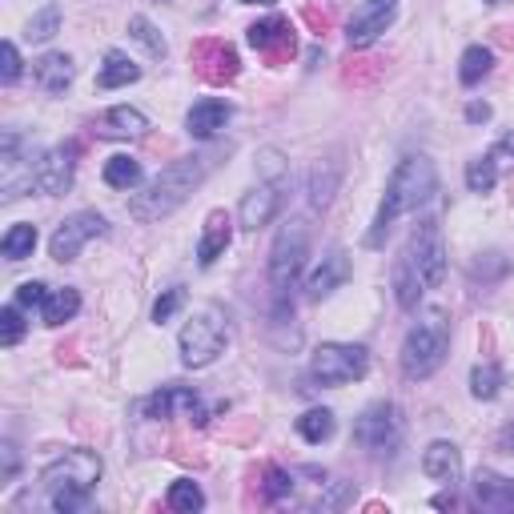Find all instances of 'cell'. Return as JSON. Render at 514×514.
Wrapping results in <instances>:
<instances>
[{
	"mask_svg": "<svg viewBox=\"0 0 514 514\" xmlns=\"http://www.w3.org/2000/svg\"><path fill=\"white\" fill-rule=\"evenodd\" d=\"M57 29H61V9L57 5H45L29 21V41H49V37H57Z\"/></svg>",
	"mask_w": 514,
	"mask_h": 514,
	"instance_id": "e575fe53",
	"label": "cell"
},
{
	"mask_svg": "<svg viewBox=\"0 0 514 514\" xmlns=\"http://www.w3.org/2000/svg\"><path fill=\"white\" fill-rule=\"evenodd\" d=\"M229 117H233L229 101H221V97H205V101H197V105L189 109L185 129H189V137L209 141V137H217V133L229 125Z\"/></svg>",
	"mask_w": 514,
	"mask_h": 514,
	"instance_id": "e0dca14e",
	"label": "cell"
},
{
	"mask_svg": "<svg viewBox=\"0 0 514 514\" xmlns=\"http://www.w3.org/2000/svg\"><path fill=\"white\" fill-rule=\"evenodd\" d=\"M354 438L370 454H398V446L406 438V422H402V414H398L394 402H374L354 422Z\"/></svg>",
	"mask_w": 514,
	"mask_h": 514,
	"instance_id": "ba28073f",
	"label": "cell"
},
{
	"mask_svg": "<svg viewBox=\"0 0 514 514\" xmlns=\"http://www.w3.org/2000/svg\"><path fill=\"white\" fill-rule=\"evenodd\" d=\"M21 338H25V318H21V306L13 302V306L0 310V342H5V346H17Z\"/></svg>",
	"mask_w": 514,
	"mask_h": 514,
	"instance_id": "d590c367",
	"label": "cell"
},
{
	"mask_svg": "<svg viewBox=\"0 0 514 514\" xmlns=\"http://www.w3.org/2000/svg\"><path fill=\"white\" fill-rule=\"evenodd\" d=\"M165 502H169V510L193 514V510H201V506H205V494H201V486H197V482H189V478H177V482L169 486Z\"/></svg>",
	"mask_w": 514,
	"mask_h": 514,
	"instance_id": "d6a6232c",
	"label": "cell"
},
{
	"mask_svg": "<svg viewBox=\"0 0 514 514\" xmlns=\"http://www.w3.org/2000/svg\"><path fill=\"white\" fill-rule=\"evenodd\" d=\"M69 185H73V149H49L41 161H37V189L45 193V197H61V193H69Z\"/></svg>",
	"mask_w": 514,
	"mask_h": 514,
	"instance_id": "2e32d148",
	"label": "cell"
},
{
	"mask_svg": "<svg viewBox=\"0 0 514 514\" xmlns=\"http://www.w3.org/2000/svg\"><path fill=\"white\" fill-rule=\"evenodd\" d=\"M282 201H286V177H278V181L262 177V181H257V185L241 197V205H237L241 229H262V225H270V221L278 217Z\"/></svg>",
	"mask_w": 514,
	"mask_h": 514,
	"instance_id": "4fadbf2b",
	"label": "cell"
},
{
	"mask_svg": "<svg viewBox=\"0 0 514 514\" xmlns=\"http://www.w3.org/2000/svg\"><path fill=\"white\" fill-rule=\"evenodd\" d=\"M290 486H294V478H290L286 470H270V474H266V494H270V498L290 494Z\"/></svg>",
	"mask_w": 514,
	"mask_h": 514,
	"instance_id": "60d3db41",
	"label": "cell"
},
{
	"mask_svg": "<svg viewBox=\"0 0 514 514\" xmlns=\"http://www.w3.org/2000/svg\"><path fill=\"white\" fill-rule=\"evenodd\" d=\"M73 57H65V53H45L37 65H33V77H37V85L45 89V93H65L69 85H73Z\"/></svg>",
	"mask_w": 514,
	"mask_h": 514,
	"instance_id": "603a6c76",
	"label": "cell"
},
{
	"mask_svg": "<svg viewBox=\"0 0 514 514\" xmlns=\"http://www.w3.org/2000/svg\"><path fill=\"white\" fill-rule=\"evenodd\" d=\"M37 185V165H33V145L21 137V133H5V141H0V193H5V201L21 197L25 189Z\"/></svg>",
	"mask_w": 514,
	"mask_h": 514,
	"instance_id": "9c48e42d",
	"label": "cell"
},
{
	"mask_svg": "<svg viewBox=\"0 0 514 514\" xmlns=\"http://www.w3.org/2000/svg\"><path fill=\"white\" fill-rule=\"evenodd\" d=\"M346 278H350V257L342 249H330L322 262L314 266L306 290H310V298H330L338 286H346Z\"/></svg>",
	"mask_w": 514,
	"mask_h": 514,
	"instance_id": "d6986e66",
	"label": "cell"
},
{
	"mask_svg": "<svg viewBox=\"0 0 514 514\" xmlns=\"http://www.w3.org/2000/svg\"><path fill=\"white\" fill-rule=\"evenodd\" d=\"M450 354V318L442 310H426L410 330H406V342H402V374L410 382H422L430 378Z\"/></svg>",
	"mask_w": 514,
	"mask_h": 514,
	"instance_id": "277c9868",
	"label": "cell"
},
{
	"mask_svg": "<svg viewBox=\"0 0 514 514\" xmlns=\"http://www.w3.org/2000/svg\"><path fill=\"white\" fill-rule=\"evenodd\" d=\"M77 310H81V294L65 286V290H49V298L41 306V318H45V326H65V322L77 318Z\"/></svg>",
	"mask_w": 514,
	"mask_h": 514,
	"instance_id": "4316f807",
	"label": "cell"
},
{
	"mask_svg": "<svg viewBox=\"0 0 514 514\" xmlns=\"http://www.w3.org/2000/svg\"><path fill=\"white\" fill-rule=\"evenodd\" d=\"M338 181H342V161L338 157H326L314 165V177H310V205L314 209H326L338 193Z\"/></svg>",
	"mask_w": 514,
	"mask_h": 514,
	"instance_id": "484cf974",
	"label": "cell"
},
{
	"mask_svg": "<svg viewBox=\"0 0 514 514\" xmlns=\"http://www.w3.org/2000/svg\"><path fill=\"white\" fill-rule=\"evenodd\" d=\"M394 13H398V0H362V5L354 9V17L346 21V41H350V49L374 45V41L394 25Z\"/></svg>",
	"mask_w": 514,
	"mask_h": 514,
	"instance_id": "7c38bea8",
	"label": "cell"
},
{
	"mask_svg": "<svg viewBox=\"0 0 514 514\" xmlns=\"http://www.w3.org/2000/svg\"><path fill=\"white\" fill-rule=\"evenodd\" d=\"M33 249H37V225H29V221L13 225L0 237V253H5L9 262H25V257H33Z\"/></svg>",
	"mask_w": 514,
	"mask_h": 514,
	"instance_id": "83f0119b",
	"label": "cell"
},
{
	"mask_svg": "<svg viewBox=\"0 0 514 514\" xmlns=\"http://www.w3.org/2000/svg\"><path fill=\"white\" fill-rule=\"evenodd\" d=\"M434 189H438V173H434V161H430V157L414 153V157L398 161V169H394V177H390V185H386V197H382V205H378V213H374V225H370V233H366V245L378 249V245L386 241L390 225H394L398 217L414 213L418 205H426V201L434 197Z\"/></svg>",
	"mask_w": 514,
	"mask_h": 514,
	"instance_id": "7a4b0ae2",
	"label": "cell"
},
{
	"mask_svg": "<svg viewBox=\"0 0 514 514\" xmlns=\"http://www.w3.org/2000/svg\"><path fill=\"white\" fill-rule=\"evenodd\" d=\"M422 470H426V478H434V482H442V486L458 482V474H462V454H458V446H454V442H430L426 454H422Z\"/></svg>",
	"mask_w": 514,
	"mask_h": 514,
	"instance_id": "44dd1931",
	"label": "cell"
},
{
	"mask_svg": "<svg viewBox=\"0 0 514 514\" xmlns=\"http://www.w3.org/2000/svg\"><path fill=\"white\" fill-rule=\"evenodd\" d=\"M494 181H498L494 157H474V161L466 165V185H470V193H490Z\"/></svg>",
	"mask_w": 514,
	"mask_h": 514,
	"instance_id": "836d02e7",
	"label": "cell"
},
{
	"mask_svg": "<svg viewBox=\"0 0 514 514\" xmlns=\"http://www.w3.org/2000/svg\"><path fill=\"white\" fill-rule=\"evenodd\" d=\"M490 65H494V53L482 49V45H470V49L462 53V61H458V81H462V85H478V81L490 73Z\"/></svg>",
	"mask_w": 514,
	"mask_h": 514,
	"instance_id": "f546056e",
	"label": "cell"
},
{
	"mask_svg": "<svg viewBox=\"0 0 514 514\" xmlns=\"http://www.w3.org/2000/svg\"><path fill=\"white\" fill-rule=\"evenodd\" d=\"M366 370H370L366 346H350V342H322L310 358V374L322 386H350L366 378Z\"/></svg>",
	"mask_w": 514,
	"mask_h": 514,
	"instance_id": "52a82bcc",
	"label": "cell"
},
{
	"mask_svg": "<svg viewBox=\"0 0 514 514\" xmlns=\"http://www.w3.org/2000/svg\"><path fill=\"white\" fill-rule=\"evenodd\" d=\"M502 149H506V153H514V133H510V137H502Z\"/></svg>",
	"mask_w": 514,
	"mask_h": 514,
	"instance_id": "f6af8a7d",
	"label": "cell"
},
{
	"mask_svg": "<svg viewBox=\"0 0 514 514\" xmlns=\"http://www.w3.org/2000/svg\"><path fill=\"white\" fill-rule=\"evenodd\" d=\"M466 117H470V121H486V117H490V109H486V105H470V109H466Z\"/></svg>",
	"mask_w": 514,
	"mask_h": 514,
	"instance_id": "7bdbcfd3",
	"label": "cell"
},
{
	"mask_svg": "<svg viewBox=\"0 0 514 514\" xmlns=\"http://www.w3.org/2000/svg\"><path fill=\"white\" fill-rule=\"evenodd\" d=\"M498 390H502V370H498L494 362H482V366L470 370V394H474L478 402L498 398Z\"/></svg>",
	"mask_w": 514,
	"mask_h": 514,
	"instance_id": "1f68e13d",
	"label": "cell"
},
{
	"mask_svg": "<svg viewBox=\"0 0 514 514\" xmlns=\"http://www.w3.org/2000/svg\"><path fill=\"white\" fill-rule=\"evenodd\" d=\"M45 298H49V286H41V282H25V286H17V306H21V310H41V306H45Z\"/></svg>",
	"mask_w": 514,
	"mask_h": 514,
	"instance_id": "ab89813d",
	"label": "cell"
},
{
	"mask_svg": "<svg viewBox=\"0 0 514 514\" xmlns=\"http://www.w3.org/2000/svg\"><path fill=\"white\" fill-rule=\"evenodd\" d=\"M181 302H185V290H181V286L165 290V294L153 302V322H157V326H161V322H169V318L181 310Z\"/></svg>",
	"mask_w": 514,
	"mask_h": 514,
	"instance_id": "74e56055",
	"label": "cell"
},
{
	"mask_svg": "<svg viewBox=\"0 0 514 514\" xmlns=\"http://www.w3.org/2000/svg\"><path fill=\"white\" fill-rule=\"evenodd\" d=\"M249 45H253L257 53H286V49H294V29H290L286 17L257 21V25L249 29Z\"/></svg>",
	"mask_w": 514,
	"mask_h": 514,
	"instance_id": "7402d4cb",
	"label": "cell"
},
{
	"mask_svg": "<svg viewBox=\"0 0 514 514\" xmlns=\"http://www.w3.org/2000/svg\"><path fill=\"white\" fill-rule=\"evenodd\" d=\"M0 454H5V470H0V486H9V482H13V474H17V446H13V442H5V450H0Z\"/></svg>",
	"mask_w": 514,
	"mask_h": 514,
	"instance_id": "b9f144b4",
	"label": "cell"
},
{
	"mask_svg": "<svg viewBox=\"0 0 514 514\" xmlns=\"http://www.w3.org/2000/svg\"><path fill=\"white\" fill-rule=\"evenodd\" d=\"M470 494L482 510H494V514H514V478H502L494 470H478L474 482H470Z\"/></svg>",
	"mask_w": 514,
	"mask_h": 514,
	"instance_id": "9a60e30c",
	"label": "cell"
},
{
	"mask_svg": "<svg viewBox=\"0 0 514 514\" xmlns=\"http://www.w3.org/2000/svg\"><path fill=\"white\" fill-rule=\"evenodd\" d=\"M502 446H510V454H514V430H506V434H502Z\"/></svg>",
	"mask_w": 514,
	"mask_h": 514,
	"instance_id": "ee69618b",
	"label": "cell"
},
{
	"mask_svg": "<svg viewBox=\"0 0 514 514\" xmlns=\"http://www.w3.org/2000/svg\"><path fill=\"white\" fill-rule=\"evenodd\" d=\"M105 233V217L97 213V209H81V213H73V217H65L61 225H57V233H53V241H49V253L57 257V262H73V257L93 241V237H101Z\"/></svg>",
	"mask_w": 514,
	"mask_h": 514,
	"instance_id": "8fae6325",
	"label": "cell"
},
{
	"mask_svg": "<svg viewBox=\"0 0 514 514\" xmlns=\"http://www.w3.org/2000/svg\"><path fill=\"white\" fill-rule=\"evenodd\" d=\"M93 129H97V137H109V141H133V137H141V133L149 129V121H145V113H141V109L117 105V109L101 113Z\"/></svg>",
	"mask_w": 514,
	"mask_h": 514,
	"instance_id": "ffe728a7",
	"label": "cell"
},
{
	"mask_svg": "<svg viewBox=\"0 0 514 514\" xmlns=\"http://www.w3.org/2000/svg\"><path fill=\"white\" fill-rule=\"evenodd\" d=\"M17 77H21V53H17L13 41H5V45H0V81L13 85Z\"/></svg>",
	"mask_w": 514,
	"mask_h": 514,
	"instance_id": "f35d334b",
	"label": "cell"
},
{
	"mask_svg": "<svg viewBox=\"0 0 514 514\" xmlns=\"http://www.w3.org/2000/svg\"><path fill=\"white\" fill-rule=\"evenodd\" d=\"M105 185H113V189H137L141 185V161H133V157H109L105 161Z\"/></svg>",
	"mask_w": 514,
	"mask_h": 514,
	"instance_id": "4dcf8cb0",
	"label": "cell"
},
{
	"mask_svg": "<svg viewBox=\"0 0 514 514\" xmlns=\"http://www.w3.org/2000/svg\"><path fill=\"white\" fill-rule=\"evenodd\" d=\"M145 414L149 418H193V422H205L201 414V398L189 390V386H161L149 402H145Z\"/></svg>",
	"mask_w": 514,
	"mask_h": 514,
	"instance_id": "5bb4252c",
	"label": "cell"
},
{
	"mask_svg": "<svg viewBox=\"0 0 514 514\" xmlns=\"http://www.w3.org/2000/svg\"><path fill=\"white\" fill-rule=\"evenodd\" d=\"M129 33H133V41H141V45L149 49V57H165V53H169L165 41H161V33H157L145 17H133V21H129Z\"/></svg>",
	"mask_w": 514,
	"mask_h": 514,
	"instance_id": "8d00e7d4",
	"label": "cell"
},
{
	"mask_svg": "<svg viewBox=\"0 0 514 514\" xmlns=\"http://www.w3.org/2000/svg\"><path fill=\"white\" fill-rule=\"evenodd\" d=\"M334 430H338V422H334V414H330V410H306V414L298 418V434H302L310 446L330 442V438H334Z\"/></svg>",
	"mask_w": 514,
	"mask_h": 514,
	"instance_id": "f1b7e54d",
	"label": "cell"
},
{
	"mask_svg": "<svg viewBox=\"0 0 514 514\" xmlns=\"http://www.w3.org/2000/svg\"><path fill=\"white\" fill-rule=\"evenodd\" d=\"M41 482H45V494H49L53 510H61V514L85 510L89 498H93V486L101 482V458L93 450H69L57 462L45 466Z\"/></svg>",
	"mask_w": 514,
	"mask_h": 514,
	"instance_id": "3957f363",
	"label": "cell"
},
{
	"mask_svg": "<svg viewBox=\"0 0 514 514\" xmlns=\"http://www.w3.org/2000/svg\"><path fill=\"white\" fill-rule=\"evenodd\" d=\"M406 257L418 266L426 290H438L442 278H446V245H442V229L438 221H422L414 233H410V245H406Z\"/></svg>",
	"mask_w": 514,
	"mask_h": 514,
	"instance_id": "30bf717a",
	"label": "cell"
},
{
	"mask_svg": "<svg viewBox=\"0 0 514 514\" xmlns=\"http://www.w3.org/2000/svg\"><path fill=\"white\" fill-rule=\"evenodd\" d=\"M133 81H141V65H137L133 57H125L121 49L105 53V65H101V73H97V85H101V89H125V85H133Z\"/></svg>",
	"mask_w": 514,
	"mask_h": 514,
	"instance_id": "d4e9b609",
	"label": "cell"
},
{
	"mask_svg": "<svg viewBox=\"0 0 514 514\" xmlns=\"http://www.w3.org/2000/svg\"><path fill=\"white\" fill-rule=\"evenodd\" d=\"M229 241H233V217L225 209H213L205 217V229H201V241H197V262L201 266H213L217 257H225Z\"/></svg>",
	"mask_w": 514,
	"mask_h": 514,
	"instance_id": "ac0fdd59",
	"label": "cell"
},
{
	"mask_svg": "<svg viewBox=\"0 0 514 514\" xmlns=\"http://www.w3.org/2000/svg\"><path fill=\"white\" fill-rule=\"evenodd\" d=\"M241 5H278V0H241Z\"/></svg>",
	"mask_w": 514,
	"mask_h": 514,
	"instance_id": "bcb514c9",
	"label": "cell"
},
{
	"mask_svg": "<svg viewBox=\"0 0 514 514\" xmlns=\"http://www.w3.org/2000/svg\"><path fill=\"white\" fill-rule=\"evenodd\" d=\"M422 294H426V282H422L418 266L410 262L406 249H402V253H398V262H394V298H398L402 310H414Z\"/></svg>",
	"mask_w": 514,
	"mask_h": 514,
	"instance_id": "cb8c5ba5",
	"label": "cell"
},
{
	"mask_svg": "<svg viewBox=\"0 0 514 514\" xmlns=\"http://www.w3.org/2000/svg\"><path fill=\"white\" fill-rule=\"evenodd\" d=\"M217 157H221V153H193V157L173 161L169 169H161V173L145 185V193H137V197L129 201V213H133L137 221H161V217H169L173 209H181V205L193 197V189L209 177V169L217 165Z\"/></svg>",
	"mask_w": 514,
	"mask_h": 514,
	"instance_id": "6da1fadb",
	"label": "cell"
},
{
	"mask_svg": "<svg viewBox=\"0 0 514 514\" xmlns=\"http://www.w3.org/2000/svg\"><path fill=\"white\" fill-rule=\"evenodd\" d=\"M225 342H229L225 314H221L217 306H205V310H197V314L181 326V338H177L181 362H185L189 370H201V366H209V362L225 350Z\"/></svg>",
	"mask_w": 514,
	"mask_h": 514,
	"instance_id": "8992f818",
	"label": "cell"
},
{
	"mask_svg": "<svg viewBox=\"0 0 514 514\" xmlns=\"http://www.w3.org/2000/svg\"><path fill=\"white\" fill-rule=\"evenodd\" d=\"M310 257V225L306 221H286L270 245V286L278 298H286L294 290V282L306 270Z\"/></svg>",
	"mask_w": 514,
	"mask_h": 514,
	"instance_id": "5b68a950",
	"label": "cell"
}]
</instances>
